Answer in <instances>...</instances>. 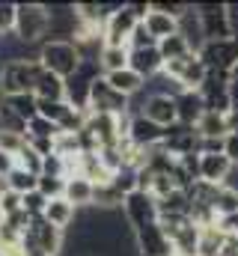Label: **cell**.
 <instances>
[{
    "label": "cell",
    "mask_w": 238,
    "mask_h": 256,
    "mask_svg": "<svg viewBox=\"0 0 238 256\" xmlns=\"http://www.w3.org/2000/svg\"><path fill=\"white\" fill-rule=\"evenodd\" d=\"M48 6L45 3H18V18H15V36L24 45H45L48 42Z\"/></svg>",
    "instance_id": "obj_1"
},
{
    "label": "cell",
    "mask_w": 238,
    "mask_h": 256,
    "mask_svg": "<svg viewBox=\"0 0 238 256\" xmlns=\"http://www.w3.org/2000/svg\"><path fill=\"white\" fill-rule=\"evenodd\" d=\"M39 63H42L45 72L68 80L72 74H78L84 60H80V51H78L74 42H45L42 54H39Z\"/></svg>",
    "instance_id": "obj_2"
},
{
    "label": "cell",
    "mask_w": 238,
    "mask_h": 256,
    "mask_svg": "<svg viewBox=\"0 0 238 256\" xmlns=\"http://www.w3.org/2000/svg\"><path fill=\"white\" fill-rule=\"evenodd\" d=\"M194 6H196V12H200V24H202L206 42H226V39H236V30H232V18H230L226 3H194Z\"/></svg>",
    "instance_id": "obj_3"
},
{
    "label": "cell",
    "mask_w": 238,
    "mask_h": 256,
    "mask_svg": "<svg viewBox=\"0 0 238 256\" xmlns=\"http://www.w3.org/2000/svg\"><path fill=\"white\" fill-rule=\"evenodd\" d=\"M42 74V63H24L12 60L0 72V90L3 96H21V92H36V80Z\"/></svg>",
    "instance_id": "obj_4"
},
{
    "label": "cell",
    "mask_w": 238,
    "mask_h": 256,
    "mask_svg": "<svg viewBox=\"0 0 238 256\" xmlns=\"http://www.w3.org/2000/svg\"><path fill=\"white\" fill-rule=\"evenodd\" d=\"M131 98L116 92L108 78L102 74L96 84H92V92H90V114H104V116H131Z\"/></svg>",
    "instance_id": "obj_5"
},
{
    "label": "cell",
    "mask_w": 238,
    "mask_h": 256,
    "mask_svg": "<svg viewBox=\"0 0 238 256\" xmlns=\"http://www.w3.org/2000/svg\"><path fill=\"white\" fill-rule=\"evenodd\" d=\"M137 24H143L140 18H137V12H134V6L131 3H122L116 12H110L108 15V21H104V45H114V48H128V39H131V33L137 30Z\"/></svg>",
    "instance_id": "obj_6"
},
{
    "label": "cell",
    "mask_w": 238,
    "mask_h": 256,
    "mask_svg": "<svg viewBox=\"0 0 238 256\" xmlns=\"http://www.w3.org/2000/svg\"><path fill=\"white\" fill-rule=\"evenodd\" d=\"M122 212H125L131 230H143L146 224H155L158 220V200L146 191H134V194L125 196Z\"/></svg>",
    "instance_id": "obj_7"
},
{
    "label": "cell",
    "mask_w": 238,
    "mask_h": 256,
    "mask_svg": "<svg viewBox=\"0 0 238 256\" xmlns=\"http://www.w3.org/2000/svg\"><path fill=\"white\" fill-rule=\"evenodd\" d=\"M134 242L140 256H176L173 242L167 238V232L161 230V224H146L143 230H134Z\"/></svg>",
    "instance_id": "obj_8"
},
{
    "label": "cell",
    "mask_w": 238,
    "mask_h": 256,
    "mask_svg": "<svg viewBox=\"0 0 238 256\" xmlns=\"http://www.w3.org/2000/svg\"><path fill=\"white\" fill-rule=\"evenodd\" d=\"M200 60L206 63L208 72H232L238 63V39H226V42H206V48L200 51Z\"/></svg>",
    "instance_id": "obj_9"
},
{
    "label": "cell",
    "mask_w": 238,
    "mask_h": 256,
    "mask_svg": "<svg viewBox=\"0 0 238 256\" xmlns=\"http://www.w3.org/2000/svg\"><path fill=\"white\" fill-rule=\"evenodd\" d=\"M128 140H131V146L134 149H155V146H161V140H164V128L155 126L152 120H146L143 114L140 116H131V122H128Z\"/></svg>",
    "instance_id": "obj_10"
},
{
    "label": "cell",
    "mask_w": 238,
    "mask_h": 256,
    "mask_svg": "<svg viewBox=\"0 0 238 256\" xmlns=\"http://www.w3.org/2000/svg\"><path fill=\"white\" fill-rule=\"evenodd\" d=\"M232 170H236V164H232L224 152H218V155H206V152H200V179H202V182L226 185L230 176H232Z\"/></svg>",
    "instance_id": "obj_11"
},
{
    "label": "cell",
    "mask_w": 238,
    "mask_h": 256,
    "mask_svg": "<svg viewBox=\"0 0 238 256\" xmlns=\"http://www.w3.org/2000/svg\"><path fill=\"white\" fill-rule=\"evenodd\" d=\"M143 116L152 120L155 126L170 128L178 122V110H176V98L173 96H149L146 108H143Z\"/></svg>",
    "instance_id": "obj_12"
},
{
    "label": "cell",
    "mask_w": 238,
    "mask_h": 256,
    "mask_svg": "<svg viewBox=\"0 0 238 256\" xmlns=\"http://www.w3.org/2000/svg\"><path fill=\"white\" fill-rule=\"evenodd\" d=\"M176 110H178V122L196 128V122L206 114V102H202V96L196 90H182L176 96Z\"/></svg>",
    "instance_id": "obj_13"
},
{
    "label": "cell",
    "mask_w": 238,
    "mask_h": 256,
    "mask_svg": "<svg viewBox=\"0 0 238 256\" xmlns=\"http://www.w3.org/2000/svg\"><path fill=\"white\" fill-rule=\"evenodd\" d=\"M128 68H134L143 80H149V78H155V74H161V72H164V57H161V51H158V48L131 51V57H128Z\"/></svg>",
    "instance_id": "obj_14"
},
{
    "label": "cell",
    "mask_w": 238,
    "mask_h": 256,
    "mask_svg": "<svg viewBox=\"0 0 238 256\" xmlns=\"http://www.w3.org/2000/svg\"><path fill=\"white\" fill-rule=\"evenodd\" d=\"M74 208H90L96 200V185L86 176H68L66 179V194H62Z\"/></svg>",
    "instance_id": "obj_15"
},
{
    "label": "cell",
    "mask_w": 238,
    "mask_h": 256,
    "mask_svg": "<svg viewBox=\"0 0 238 256\" xmlns=\"http://www.w3.org/2000/svg\"><path fill=\"white\" fill-rule=\"evenodd\" d=\"M178 33L188 39V45H190L194 54H200V51L206 48V36H202V24H200V12H196V6H190L188 15L178 21Z\"/></svg>",
    "instance_id": "obj_16"
},
{
    "label": "cell",
    "mask_w": 238,
    "mask_h": 256,
    "mask_svg": "<svg viewBox=\"0 0 238 256\" xmlns=\"http://www.w3.org/2000/svg\"><path fill=\"white\" fill-rule=\"evenodd\" d=\"M74 218H78V208H74L66 196L51 200L48 208H45V220H48L51 226H57V230H68V226L74 224Z\"/></svg>",
    "instance_id": "obj_17"
},
{
    "label": "cell",
    "mask_w": 238,
    "mask_h": 256,
    "mask_svg": "<svg viewBox=\"0 0 238 256\" xmlns=\"http://www.w3.org/2000/svg\"><path fill=\"white\" fill-rule=\"evenodd\" d=\"M108 78V84L122 92V96H128V98H134L137 92H143V86H146V80L134 72V68H122V72H110V74H104Z\"/></svg>",
    "instance_id": "obj_18"
},
{
    "label": "cell",
    "mask_w": 238,
    "mask_h": 256,
    "mask_svg": "<svg viewBox=\"0 0 238 256\" xmlns=\"http://www.w3.org/2000/svg\"><path fill=\"white\" fill-rule=\"evenodd\" d=\"M196 134L202 140H218V137H226L230 134V122H226V114H214V110H206L202 120L196 122Z\"/></svg>",
    "instance_id": "obj_19"
},
{
    "label": "cell",
    "mask_w": 238,
    "mask_h": 256,
    "mask_svg": "<svg viewBox=\"0 0 238 256\" xmlns=\"http://www.w3.org/2000/svg\"><path fill=\"white\" fill-rule=\"evenodd\" d=\"M36 98H45V102H66V80L42 68V74H39V80H36Z\"/></svg>",
    "instance_id": "obj_20"
},
{
    "label": "cell",
    "mask_w": 238,
    "mask_h": 256,
    "mask_svg": "<svg viewBox=\"0 0 238 256\" xmlns=\"http://www.w3.org/2000/svg\"><path fill=\"white\" fill-rule=\"evenodd\" d=\"M3 104L9 108V110H15L24 122H33L36 116H39V98H36V92H21V96H6L3 98Z\"/></svg>",
    "instance_id": "obj_21"
},
{
    "label": "cell",
    "mask_w": 238,
    "mask_h": 256,
    "mask_svg": "<svg viewBox=\"0 0 238 256\" xmlns=\"http://www.w3.org/2000/svg\"><path fill=\"white\" fill-rule=\"evenodd\" d=\"M146 30L161 42V39H167V36H176L178 33V21L173 15H164V12H155V9H149V15H146Z\"/></svg>",
    "instance_id": "obj_22"
},
{
    "label": "cell",
    "mask_w": 238,
    "mask_h": 256,
    "mask_svg": "<svg viewBox=\"0 0 238 256\" xmlns=\"http://www.w3.org/2000/svg\"><path fill=\"white\" fill-rule=\"evenodd\" d=\"M206 78H208L206 63L200 60V54H190V60H188V66H184V74L178 78L182 90H196V92H200V86L206 84Z\"/></svg>",
    "instance_id": "obj_23"
},
{
    "label": "cell",
    "mask_w": 238,
    "mask_h": 256,
    "mask_svg": "<svg viewBox=\"0 0 238 256\" xmlns=\"http://www.w3.org/2000/svg\"><path fill=\"white\" fill-rule=\"evenodd\" d=\"M226 242V232L214 224V226H202L200 230V254L196 256H220Z\"/></svg>",
    "instance_id": "obj_24"
},
{
    "label": "cell",
    "mask_w": 238,
    "mask_h": 256,
    "mask_svg": "<svg viewBox=\"0 0 238 256\" xmlns=\"http://www.w3.org/2000/svg\"><path fill=\"white\" fill-rule=\"evenodd\" d=\"M164 214H190V194L176 188L164 200H158V218H164Z\"/></svg>",
    "instance_id": "obj_25"
},
{
    "label": "cell",
    "mask_w": 238,
    "mask_h": 256,
    "mask_svg": "<svg viewBox=\"0 0 238 256\" xmlns=\"http://www.w3.org/2000/svg\"><path fill=\"white\" fill-rule=\"evenodd\" d=\"M128 57H131V48H114V45H104V51H102V57H98V66H102L104 74H110V72H122V68H128Z\"/></svg>",
    "instance_id": "obj_26"
},
{
    "label": "cell",
    "mask_w": 238,
    "mask_h": 256,
    "mask_svg": "<svg viewBox=\"0 0 238 256\" xmlns=\"http://www.w3.org/2000/svg\"><path fill=\"white\" fill-rule=\"evenodd\" d=\"M158 51H161L164 63H173V60H182V57L194 54V51H190V45H188V39H184L182 33H176V36H167V39H161V42H158Z\"/></svg>",
    "instance_id": "obj_27"
},
{
    "label": "cell",
    "mask_w": 238,
    "mask_h": 256,
    "mask_svg": "<svg viewBox=\"0 0 238 256\" xmlns=\"http://www.w3.org/2000/svg\"><path fill=\"white\" fill-rule=\"evenodd\" d=\"M3 185L9 188V191H15V194H30V191H39V176H30V173H24V170H12L6 179H3Z\"/></svg>",
    "instance_id": "obj_28"
},
{
    "label": "cell",
    "mask_w": 238,
    "mask_h": 256,
    "mask_svg": "<svg viewBox=\"0 0 238 256\" xmlns=\"http://www.w3.org/2000/svg\"><path fill=\"white\" fill-rule=\"evenodd\" d=\"M42 164H45V158H42L30 143L15 155V167H18V170H24V173H30V176H42Z\"/></svg>",
    "instance_id": "obj_29"
},
{
    "label": "cell",
    "mask_w": 238,
    "mask_h": 256,
    "mask_svg": "<svg viewBox=\"0 0 238 256\" xmlns=\"http://www.w3.org/2000/svg\"><path fill=\"white\" fill-rule=\"evenodd\" d=\"M122 202H125V194L116 191L114 182L96 188V200H92V206H98V208H122Z\"/></svg>",
    "instance_id": "obj_30"
},
{
    "label": "cell",
    "mask_w": 238,
    "mask_h": 256,
    "mask_svg": "<svg viewBox=\"0 0 238 256\" xmlns=\"http://www.w3.org/2000/svg\"><path fill=\"white\" fill-rule=\"evenodd\" d=\"M68 110H72L68 102H45V98H39V116L48 120V122H54V126L62 122V116H66Z\"/></svg>",
    "instance_id": "obj_31"
},
{
    "label": "cell",
    "mask_w": 238,
    "mask_h": 256,
    "mask_svg": "<svg viewBox=\"0 0 238 256\" xmlns=\"http://www.w3.org/2000/svg\"><path fill=\"white\" fill-rule=\"evenodd\" d=\"M21 212H24V196L9 191V188H3L0 191V218H15Z\"/></svg>",
    "instance_id": "obj_32"
},
{
    "label": "cell",
    "mask_w": 238,
    "mask_h": 256,
    "mask_svg": "<svg viewBox=\"0 0 238 256\" xmlns=\"http://www.w3.org/2000/svg\"><path fill=\"white\" fill-rule=\"evenodd\" d=\"M15 18H18V3L0 0V39L15 33Z\"/></svg>",
    "instance_id": "obj_33"
},
{
    "label": "cell",
    "mask_w": 238,
    "mask_h": 256,
    "mask_svg": "<svg viewBox=\"0 0 238 256\" xmlns=\"http://www.w3.org/2000/svg\"><path fill=\"white\" fill-rule=\"evenodd\" d=\"M0 131H9V134H24V137H27V122H24L15 110H9L6 104H0Z\"/></svg>",
    "instance_id": "obj_34"
},
{
    "label": "cell",
    "mask_w": 238,
    "mask_h": 256,
    "mask_svg": "<svg viewBox=\"0 0 238 256\" xmlns=\"http://www.w3.org/2000/svg\"><path fill=\"white\" fill-rule=\"evenodd\" d=\"M48 196L42 191H30L24 194V214L27 218H45V208H48Z\"/></svg>",
    "instance_id": "obj_35"
},
{
    "label": "cell",
    "mask_w": 238,
    "mask_h": 256,
    "mask_svg": "<svg viewBox=\"0 0 238 256\" xmlns=\"http://www.w3.org/2000/svg\"><path fill=\"white\" fill-rule=\"evenodd\" d=\"M214 212H218V218L236 214V212H238V191H236V188L224 185V191H220V196H218V202H214Z\"/></svg>",
    "instance_id": "obj_36"
},
{
    "label": "cell",
    "mask_w": 238,
    "mask_h": 256,
    "mask_svg": "<svg viewBox=\"0 0 238 256\" xmlns=\"http://www.w3.org/2000/svg\"><path fill=\"white\" fill-rule=\"evenodd\" d=\"M57 134H60V126L48 122V120H42V116H36L33 122H27V137H39V140H57Z\"/></svg>",
    "instance_id": "obj_37"
},
{
    "label": "cell",
    "mask_w": 238,
    "mask_h": 256,
    "mask_svg": "<svg viewBox=\"0 0 238 256\" xmlns=\"http://www.w3.org/2000/svg\"><path fill=\"white\" fill-rule=\"evenodd\" d=\"M128 48L131 51H146V48H158V39L146 30V24H137V30L131 33V39H128Z\"/></svg>",
    "instance_id": "obj_38"
},
{
    "label": "cell",
    "mask_w": 238,
    "mask_h": 256,
    "mask_svg": "<svg viewBox=\"0 0 238 256\" xmlns=\"http://www.w3.org/2000/svg\"><path fill=\"white\" fill-rule=\"evenodd\" d=\"M114 185L116 191H122L125 196L137 191V167H122L119 173H114Z\"/></svg>",
    "instance_id": "obj_39"
},
{
    "label": "cell",
    "mask_w": 238,
    "mask_h": 256,
    "mask_svg": "<svg viewBox=\"0 0 238 256\" xmlns=\"http://www.w3.org/2000/svg\"><path fill=\"white\" fill-rule=\"evenodd\" d=\"M39 191L48 200H57V196L66 194V179L62 176H39Z\"/></svg>",
    "instance_id": "obj_40"
},
{
    "label": "cell",
    "mask_w": 238,
    "mask_h": 256,
    "mask_svg": "<svg viewBox=\"0 0 238 256\" xmlns=\"http://www.w3.org/2000/svg\"><path fill=\"white\" fill-rule=\"evenodd\" d=\"M27 146V137L24 134H9V131H0V152H6V155H18L21 149Z\"/></svg>",
    "instance_id": "obj_41"
},
{
    "label": "cell",
    "mask_w": 238,
    "mask_h": 256,
    "mask_svg": "<svg viewBox=\"0 0 238 256\" xmlns=\"http://www.w3.org/2000/svg\"><path fill=\"white\" fill-rule=\"evenodd\" d=\"M42 176H62L66 179V161H62V155H48L45 158V164H42Z\"/></svg>",
    "instance_id": "obj_42"
},
{
    "label": "cell",
    "mask_w": 238,
    "mask_h": 256,
    "mask_svg": "<svg viewBox=\"0 0 238 256\" xmlns=\"http://www.w3.org/2000/svg\"><path fill=\"white\" fill-rule=\"evenodd\" d=\"M224 155L238 167V131H230V134H226V149H224Z\"/></svg>",
    "instance_id": "obj_43"
},
{
    "label": "cell",
    "mask_w": 238,
    "mask_h": 256,
    "mask_svg": "<svg viewBox=\"0 0 238 256\" xmlns=\"http://www.w3.org/2000/svg\"><path fill=\"white\" fill-rule=\"evenodd\" d=\"M218 226H220L226 236H236V238H238V212H236V214H226V218H220V220H218Z\"/></svg>",
    "instance_id": "obj_44"
},
{
    "label": "cell",
    "mask_w": 238,
    "mask_h": 256,
    "mask_svg": "<svg viewBox=\"0 0 238 256\" xmlns=\"http://www.w3.org/2000/svg\"><path fill=\"white\" fill-rule=\"evenodd\" d=\"M12 170H15V158H12V155H6V152H0V182H3Z\"/></svg>",
    "instance_id": "obj_45"
},
{
    "label": "cell",
    "mask_w": 238,
    "mask_h": 256,
    "mask_svg": "<svg viewBox=\"0 0 238 256\" xmlns=\"http://www.w3.org/2000/svg\"><path fill=\"white\" fill-rule=\"evenodd\" d=\"M230 98H232V108L238 110V84H230Z\"/></svg>",
    "instance_id": "obj_46"
},
{
    "label": "cell",
    "mask_w": 238,
    "mask_h": 256,
    "mask_svg": "<svg viewBox=\"0 0 238 256\" xmlns=\"http://www.w3.org/2000/svg\"><path fill=\"white\" fill-rule=\"evenodd\" d=\"M230 84H238V63L232 66V72H230Z\"/></svg>",
    "instance_id": "obj_47"
}]
</instances>
